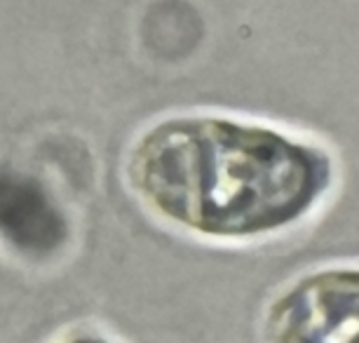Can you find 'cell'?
<instances>
[{"instance_id": "obj_1", "label": "cell", "mask_w": 359, "mask_h": 343, "mask_svg": "<svg viewBox=\"0 0 359 343\" xmlns=\"http://www.w3.org/2000/svg\"><path fill=\"white\" fill-rule=\"evenodd\" d=\"M130 181L169 221L212 238H249L294 224L331 184L322 149L226 118H172L132 149Z\"/></svg>"}, {"instance_id": "obj_3", "label": "cell", "mask_w": 359, "mask_h": 343, "mask_svg": "<svg viewBox=\"0 0 359 343\" xmlns=\"http://www.w3.org/2000/svg\"><path fill=\"white\" fill-rule=\"evenodd\" d=\"M80 343H99V341H80Z\"/></svg>"}, {"instance_id": "obj_2", "label": "cell", "mask_w": 359, "mask_h": 343, "mask_svg": "<svg viewBox=\"0 0 359 343\" xmlns=\"http://www.w3.org/2000/svg\"><path fill=\"white\" fill-rule=\"evenodd\" d=\"M0 238L26 257H50L69 238V221L43 181L0 167Z\"/></svg>"}]
</instances>
